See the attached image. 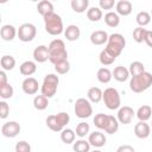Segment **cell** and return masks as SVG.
Listing matches in <instances>:
<instances>
[{"label": "cell", "instance_id": "obj_1", "mask_svg": "<svg viewBox=\"0 0 152 152\" xmlns=\"http://www.w3.org/2000/svg\"><path fill=\"white\" fill-rule=\"evenodd\" d=\"M49 61L55 65L62 61L68 59V51L65 49V44L62 39H53L49 44Z\"/></svg>", "mask_w": 152, "mask_h": 152}, {"label": "cell", "instance_id": "obj_2", "mask_svg": "<svg viewBox=\"0 0 152 152\" xmlns=\"http://www.w3.org/2000/svg\"><path fill=\"white\" fill-rule=\"evenodd\" d=\"M151 86H152V74L148 71H144L137 76H132L129 81V89L137 94L147 90Z\"/></svg>", "mask_w": 152, "mask_h": 152}, {"label": "cell", "instance_id": "obj_3", "mask_svg": "<svg viewBox=\"0 0 152 152\" xmlns=\"http://www.w3.org/2000/svg\"><path fill=\"white\" fill-rule=\"evenodd\" d=\"M44 27L45 31L51 36H59L64 32L63 20L57 13H52L44 18Z\"/></svg>", "mask_w": 152, "mask_h": 152}, {"label": "cell", "instance_id": "obj_4", "mask_svg": "<svg viewBox=\"0 0 152 152\" xmlns=\"http://www.w3.org/2000/svg\"><path fill=\"white\" fill-rule=\"evenodd\" d=\"M69 121H70L69 114L65 112H59L57 114H52L46 118V126L53 132H62L64 127L69 124Z\"/></svg>", "mask_w": 152, "mask_h": 152}, {"label": "cell", "instance_id": "obj_5", "mask_svg": "<svg viewBox=\"0 0 152 152\" xmlns=\"http://www.w3.org/2000/svg\"><path fill=\"white\" fill-rule=\"evenodd\" d=\"M125 45H126V39L121 33H112L108 38L107 46L104 49L116 58L121 55L122 50L125 49Z\"/></svg>", "mask_w": 152, "mask_h": 152}, {"label": "cell", "instance_id": "obj_6", "mask_svg": "<svg viewBox=\"0 0 152 152\" xmlns=\"http://www.w3.org/2000/svg\"><path fill=\"white\" fill-rule=\"evenodd\" d=\"M58 84H59V77L57 75H55V74L45 75L43 83H42V87H40L42 95H44L48 99L55 96L57 88H58Z\"/></svg>", "mask_w": 152, "mask_h": 152}, {"label": "cell", "instance_id": "obj_7", "mask_svg": "<svg viewBox=\"0 0 152 152\" xmlns=\"http://www.w3.org/2000/svg\"><path fill=\"white\" fill-rule=\"evenodd\" d=\"M102 100H103L106 107H107L108 109H110V110L119 109L120 106H121L120 94H119L118 89H115V88H113V87H109V88L104 89Z\"/></svg>", "mask_w": 152, "mask_h": 152}, {"label": "cell", "instance_id": "obj_8", "mask_svg": "<svg viewBox=\"0 0 152 152\" xmlns=\"http://www.w3.org/2000/svg\"><path fill=\"white\" fill-rule=\"evenodd\" d=\"M74 112L77 118L80 119H87L93 114V107L91 102L88 99L80 97L76 100L75 106H74Z\"/></svg>", "mask_w": 152, "mask_h": 152}, {"label": "cell", "instance_id": "obj_9", "mask_svg": "<svg viewBox=\"0 0 152 152\" xmlns=\"http://www.w3.org/2000/svg\"><path fill=\"white\" fill-rule=\"evenodd\" d=\"M36 34H37V28L31 23H24L18 28V38L24 43L32 42L36 38Z\"/></svg>", "mask_w": 152, "mask_h": 152}, {"label": "cell", "instance_id": "obj_10", "mask_svg": "<svg viewBox=\"0 0 152 152\" xmlns=\"http://www.w3.org/2000/svg\"><path fill=\"white\" fill-rule=\"evenodd\" d=\"M20 131L21 127L17 121H7L1 126V133L6 138H14L20 133Z\"/></svg>", "mask_w": 152, "mask_h": 152}, {"label": "cell", "instance_id": "obj_11", "mask_svg": "<svg viewBox=\"0 0 152 152\" xmlns=\"http://www.w3.org/2000/svg\"><path fill=\"white\" fill-rule=\"evenodd\" d=\"M135 115V112L133 110L132 107L129 106H124V107H120L119 110H118V121L120 124H124V125H128L132 122L133 118Z\"/></svg>", "mask_w": 152, "mask_h": 152}, {"label": "cell", "instance_id": "obj_12", "mask_svg": "<svg viewBox=\"0 0 152 152\" xmlns=\"http://www.w3.org/2000/svg\"><path fill=\"white\" fill-rule=\"evenodd\" d=\"M21 89L27 95H34L39 89V83L34 77H26L21 83Z\"/></svg>", "mask_w": 152, "mask_h": 152}, {"label": "cell", "instance_id": "obj_13", "mask_svg": "<svg viewBox=\"0 0 152 152\" xmlns=\"http://www.w3.org/2000/svg\"><path fill=\"white\" fill-rule=\"evenodd\" d=\"M88 141L90 144V146H94V147H102L106 145V135L100 132V131H94L91 133H89V137H88Z\"/></svg>", "mask_w": 152, "mask_h": 152}, {"label": "cell", "instance_id": "obj_14", "mask_svg": "<svg viewBox=\"0 0 152 152\" xmlns=\"http://www.w3.org/2000/svg\"><path fill=\"white\" fill-rule=\"evenodd\" d=\"M151 133V126L145 121H139L134 126V134L139 139H146L150 137Z\"/></svg>", "mask_w": 152, "mask_h": 152}, {"label": "cell", "instance_id": "obj_15", "mask_svg": "<svg viewBox=\"0 0 152 152\" xmlns=\"http://www.w3.org/2000/svg\"><path fill=\"white\" fill-rule=\"evenodd\" d=\"M0 36L5 42H11L15 38V36H18V30L13 25L6 24L0 28Z\"/></svg>", "mask_w": 152, "mask_h": 152}, {"label": "cell", "instance_id": "obj_16", "mask_svg": "<svg viewBox=\"0 0 152 152\" xmlns=\"http://www.w3.org/2000/svg\"><path fill=\"white\" fill-rule=\"evenodd\" d=\"M33 58L38 63H44L49 59V48L46 45H38L33 50Z\"/></svg>", "mask_w": 152, "mask_h": 152}, {"label": "cell", "instance_id": "obj_17", "mask_svg": "<svg viewBox=\"0 0 152 152\" xmlns=\"http://www.w3.org/2000/svg\"><path fill=\"white\" fill-rule=\"evenodd\" d=\"M108 38H109L108 33L103 30L94 31L90 34V42H91L93 45H102V44L108 42Z\"/></svg>", "mask_w": 152, "mask_h": 152}, {"label": "cell", "instance_id": "obj_18", "mask_svg": "<svg viewBox=\"0 0 152 152\" xmlns=\"http://www.w3.org/2000/svg\"><path fill=\"white\" fill-rule=\"evenodd\" d=\"M115 8H116V13L119 15L127 17V15H129L132 13L133 6H132V2L128 1V0H120V1L116 2Z\"/></svg>", "mask_w": 152, "mask_h": 152}, {"label": "cell", "instance_id": "obj_19", "mask_svg": "<svg viewBox=\"0 0 152 152\" xmlns=\"http://www.w3.org/2000/svg\"><path fill=\"white\" fill-rule=\"evenodd\" d=\"M81 36V30L77 25H69L66 26V28H64V37L66 38V40L69 42H75L80 38Z\"/></svg>", "mask_w": 152, "mask_h": 152}, {"label": "cell", "instance_id": "obj_20", "mask_svg": "<svg viewBox=\"0 0 152 152\" xmlns=\"http://www.w3.org/2000/svg\"><path fill=\"white\" fill-rule=\"evenodd\" d=\"M37 11H38V13L40 15H43V18H45V17L55 13L53 12V5H52V2L51 1H48V0H43V1L38 2Z\"/></svg>", "mask_w": 152, "mask_h": 152}, {"label": "cell", "instance_id": "obj_21", "mask_svg": "<svg viewBox=\"0 0 152 152\" xmlns=\"http://www.w3.org/2000/svg\"><path fill=\"white\" fill-rule=\"evenodd\" d=\"M19 71H20L21 75L27 76V77H31V75H33L37 71V65L32 61H25V62H23L20 64Z\"/></svg>", "mask_w": 152, "mask_h": 152}, {"label": "cell", "instance_id": "obj_22", "mask_svg": "<svg viewBox=\"0 0 152 152\" xmlns=\"http://www.w3.org/2000/svg\"><path fill=\"white\" fill-rule=\"evenodd\" d=\"M113 77L114 80H116L118 82H125L128 80L129 77V71L127 68L122 66V65H119L116 66L114 70H113Z\"/></svg>", "mask_w": 152, "mask_h": 152}, {"label": "cell", "instance_id": "obj_23", "mask_svg": "<svg viewBox=\"0 0 152 152\" xmlns=\"http://www.w3.org/2000/svg\"><path fill=\"white\" fill-rule=\"evenodd\" d=\"M87 96H88V100H89L91 103H99V102L102 100L103 91H102L99 87H91V88L88 89Z\"/></svg>", "mask_w": 152, "mask_h": 152}, {"label": "cell", "instance_id": "obj_24", "mask_svg": "<svg viewBox=\"0 0 152 152\" xmlns=\"http://www.w3.org/2000/svg\"><path fill=\"white\" fill-rule=\"evenodd\" d=\"M137 118L139 119V121H147L151 119V115H152V108L151 106L148 104H142L141 107H139V109L137 110L135 113Z\"/></svg>", "mask_w": 152, "mask_h": 152}, {"label": "cell", "instance_id": "obj_25", "mask_svg": "<svg viewBox=\"0 0 152 152\" xmlns=\"http://www.w3.org/2000/svg\"><path fill=\"white\" fill-rule=\"evenodd\" d=\"M96 77H97V81L100 82V83H103V84H106V83H109L110 82V80H112V77H113V72L108 69V68H100L99 70H97V74H96Z\"/></svg>", "mask_w": 152, "mask_h": 152}, {"label": "cell", "instance_id": "obj_26", "mask_svg": "<svg viewBox=\"0 0 152 152\" xmlns=\"http://www.w3.org/2000/svg\"><path fill=\"white\" fill-rule=\"evenodd\" d=\"M104 23L109 27H116L120 24V15L116 12H107L104 14Z\"/></svg>", "mask_w": 152, "mask_h": 152}, {"label": "cell", "instance_id": "obj_27", "mask_svg": "<svg viewBox=\"0 0 152 152\" xmlns=\"http://www.w3.org/2000/svg\"><path fill=\"white\" fill-rule=\"evenodd\" d=\"M0 64L2 66V70L5 71H11L15 66V58L11 55H4L0 59Z\"/></svg>", "mask_w": 152, "mask_h": 152}, {"label": "cell", "instance_id": "obj_28", "mask_svg": "<svg viewBox=\"0 0 152 152\" xmlns=\"http://www.w3.org/2000/svg\"><path fill=\"white\" fill-rule=\"evenodd\" d=\"M70 5H71V8H72L74 12H76V13H83V12L88 11L89 1L88 0H71Z\"/></svg>", "mask_w": 152, "mask_h": 152}, {"label": "cell", "instance_id": "obj_29", "mask_svg": "<svg viewBox=\"0 0 152 152\" xmlns=\"http://www.w3.org/2000/svg\"><path fill=\"white\" fill-rule=\"evenodd\" d=\"M75 138H76V132H74L71 128H64L61 132V140L66 145L74 144L75 142Z\"/></svg>", "mask_w": 152, "mask_h": 152}, {"label": "cell", "instance_id": "obj_30", "mask_svg": "<svg viewBox=\"0 0 152 152\" xmlns=\"http://www.w3.org/2000/svg\"><path fill=\"white\" fill-rule=\"evenodd\" d=\"M49 106V99L45 97L44 95H37L34 96L33 99V107L37 109V110H44L46 109Z\"/></svg>", "mask_w": 152, "mask_h": 152}, {"label": "cell", "instance_id": "obj_31", "mask_svg": "<svg viewBox=\"0 0 152 152\" xmlns=\"http://www.w3.org/2000/svg\"><path fill=\"white\" fill-rule=\"evenodd\" d=\"M108 118H109V115L103 114V113H99V114H96V115L94 116L93 122H94V125H95L99 129H103V131H104V128H106V126H107V122H108Z\"/></svg>", "mask_w": 152, "mask_h": 152}, {"label": "cell", "instance_id": "obj_32", "mask_svg": "<svg viewBox=\"0 0 152 152\" xmlns=\"http://www.w3.org/2000/svg\"><path fill=\"white\" fill-rule=\"evenodd\" d=\"M72 150L75 152H90V144L86 139H80L72 144Z\"/></svg>", "mask_w": 152, "mask_h": 152}, {"label": "cell", "instance_id": "obj_33", "mask_svg": "<svg viewBox=\"0 0 152 152\" xmlns=\"http://www.w3.org/2000/svg\"><path fill=\"white\" fill-rule=\"evenodd\" d=\"M119 124H120V122L118 121L116 118H114L113 115H109L107 126H106V128H104V132L108 133V134H114V133H116L118 129H119Z\"/></svg>", "mask_w": 152, "mask_h": 152}, {"label": "cell", "instance_id": "obj_34", "mask_svg": "<svg viewBox=\"0 0 152 152\" xmlns=\"http://www.w3.org/2000/svg\"><path fill=\"white\" fill-rule=\"evenodd\" d=\"M87 18L90 21H93V23L99 21L100 19H102V11H101V8L100 7H95V6L88 8V11H87Z\"/></svg>", "mask_w": 152, "mask_h": 152}, {"label": "cell", "instance_id": "obj_35", "mask_svg": "<svg viewBox=\"0 0 152 152\" xmlns=\"http://www.w3.org/2000/svg\"><path fill=\"white\" fill-rule=\"evenodd\" d=\"M135 21H137V24L140 27H144V26H146V25L150 24V21H151V14L148 12H146V11H141V12H139L137 14Z\"/></svg>", "mask_w": 152, "mask_h": 152}, {"label": "cell", "instance_id": "obj_36", "mask_svg": "<svg viewBox=\"0 0 152 152\" xmlns=\"http://www.w3.org/2000/svg\"><path fill=\"white\" fill-rule=\"evenodd\" d=\"M128 71H129V75L137 76V75H139V74H141V72L145 71V65L141 62H139V61H134V62H132L129 64Z\"/></svg>", "mask_w": 152, "mask_h": 152}, {"label": "cell", "instance_id": "obj_37", "mask_svg": "<svg viewBox=\"0 0 152 152\" xmlns=\"http://www.w3.org/2000/svg\"><path fill=\"white\" fill-rule=\"evenodd\" d=\"M99 59H100V63L102 65H110L114 63V61L116 59L114 56H112L106 49H103L101 52H100V56H99Z\"/></svg>", "mask_w": 152, "mask_h": 152}, {"label": "cell", "instance_id": "obj_38", "mask_svg": "<svg viewBox=\"0 0 152 152\" xmlns=\"http://www.w3.org/2000/svg\"><path fill=\"white\" fill-rule=\"evenodd\" d=\"M89 131H90L89 124H87L84 121L77 124V126H76V135L80 137L81 139H83L87 134H89Z\"/></svg>", "mask_w": 152, "mask_h": 152}, {"label": "cell", "instance_id": "obj_39", "mask_svg": "<svg viewBox=\"0 0 152 152\" xmlns=\"http://www.w3.org/2000/svg\"><path fill=\"white\" fill-rule=\"evenodd\" d=\"M146 33H147V30H146V28L138 26V27L134 28V31H133V39H134L137 43H142V42H145Z\"/></svg>", "mask_w": 152, "mask_h": 152}, {"label": "cell", "instance_id": "obj_40", "mask_svg": "<svg viewBox=\"0 0 152 152\" xmlns=\"http://www.w3.org/2000/svg\"><path fill=\"white\" fill-rule=\"evenodd\" d=\"M13 93H14V89H13V87H12L10 83H7V84L0 87V97H1L2 100L11 99V97L13 96Z\"/></svg>", "mask_w": 152, "mask_h": 152}, {"label": "cell", "instance_id": "obj_41", "mask_svg": "<svg viewBox=\"0 0 152 152\" xmlns=\"http://www.w3.org/2000/svg\"><path fill=\"white\" fill-rule=\"evenodd\" d=\"M55 70H56V72L59 74V75H65V74H68L69 70H70V63H69V61L66 59V61H62V62L55 64Z\"/></svg>", "mask_w": 152, "mask_h": 152}, {"label": "cell", "instance_id": "obj_42", "mask_svg": "<svg viewBox=\"0 0 152 152\" xmlns=\"http://www.w3.org/2000/svg\"><path fill=\"white\" fill-rule=\"evenodd\" d=\"M14 150L15 152H31V145L25 140H20L15 144Z\"/></svg>", "mask_w": 152, "mask_h": 152}, {"label": "cell", "instance_id": "obj_43", "mask_svg": "<svg viewBox=\"0 0 152 152\" xmlns=\"http://www.w3.org/2000/svg\"><path fill=\"white\" fill-rule=\"evenodd\" d=\"M10 114V106L6 101H0V119H6Z\"/></svg>", "mask_w": 152, "mask_h": 152}, {"label": "cell", "instance_id": "obj_44", "mask_svg": "<svg viewBox=\"0 0 152 152\" xmlns=\"http://www.w3.org/2000/svg\"><path fill=\"white\" fill-rule=\"evenodd\" d=\"M116 5V2L114 0H100L99 1V6L101 10H112L114 6Z\"/></svg>", "mask_w": 152, "mask_h": 152}, {"label": "cell", "instance_id": "obj_45", "mask_svg": "<svg viewBox=\"0 0 152 152\" xmlns=\"http://www.w3.org/2000/svg\"><path fill=\"white\" fill-rule=\"evenodd\" d=\"M116 152H135V150L131 145H120L116 148Z\"/></svg>", "mask_w": 152, "mask_h": 152}, {"label": "cell", "instance_id": "obj_46", "mask_svg": "<svg viewBox=\"0 0 152 152\" xmlns=\"http://www.w3.org/2000/svg\"><path fill=\"white\" fill-rule=\"evenodd\" d=\"M7 75H6V71L5 70H1L0 71V87L7 84Z\"/></svg>", "mask_w": 152, "mask_h": 152}, {"label": "cell", "instance_id": "obj_47", "mask_svg": "<svg viewBox=\"0 0 152 152\" xmlns=\"http://www.w3.org/2000/svg\"><path fill=\"white\" fill-rule=\"evenodd\" d=\"M145 43H146L147 46L152 48V31L147 30V33H146V37H145Z\"/></svg>", "mask_w": 152, "mask_h": 152}, {"label": "cell", "instance_id": "obj_48", "mask_svg": "<svg viewBox=\"0 0 152 152\" xmlns=\"http://www.w3.org/2000/svg\"><path fill=\"white\" fill-rule=\"evenodd\" d=\"M91 152H102V151H100V150H94V151H91Z\"/></svg>", "mask_w": 152, "mask_h": 152}, {"label": "cell", "instance_id": "obj_49", "mask_svg": "<svg viewBox=\"0 0 152 152\" xmlns=\"http://www.w3.org/2000/svg\"><path fill=\"white\" fill-rule=\"evenodd\" d=\"M150 14H151V17H152V10H151V13H150Z\"/></svg>", "mask_w": 152, "mask_h": 152}, {"label": "cell", "instance_id": "obj_50", "mask_svg": "<svg viewBox=\"0 0 152 152\" xmlns=\"http://www.w3.org/2000/svg\"><path fill=\"white\" fill-rule=\"evenodd\" d=\"M151 127H152V122H151Z\"/></svg>", "mask_w": 152, "mask_h": 152}]
</instances>
